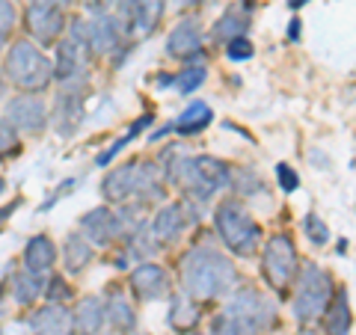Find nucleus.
I'll list each match as a JSON object with an SVG mask.
<instances>
[{
	"label": "nucleus",
	"mask_w": 356,
	"mask_h": 335,
	"mask_svg": "<svg viewBox=\"0 0 356 335\" xmlns=\"http://www.w3.org/2000/svg\"><path fill=\"white\" fill-rule=\"evenodd\" d=\"M104 320H110L119 332H131L134 323H137V318H134V309L131 303L125 300V294L113 291L107 297V306H104Z\"/></svg>",
	"instance_id": "nucleus-23"
},
{
	"label": "nucleus",
	"mask_w": 356,
	"mask_h": 335,
	"mask_svg": "<svg viewBox=\"0 0 356 335\" xmlns=\"http://www.w3.org/2000/svg\"><path fill=\"white\" fill-rule=\"evenodd\" d=\"M18 149V133L6 119H0V158Z\"/></svg>",
	"instance_id": "nucleus-34"
},
{
	"label": "nucleus",
	"mask_w": 356,
	"mask_h": 335,
	"mask_svg": "<svg viewBox=\"0 0 356 335\" xmlns=\"http://www.w3.org/2000/svg\"><path fill=\"white\" fill-rule=\"evenodd\" d=\"M54 261H57V247H54V240L51 238H44V234H36L30 243H27V250H24V264H27V270L30 273H48Z\"/></svg>",
	"instance_id": "nucleus-17"
},
{
	"label": "nucleus",
	"mask_w": 356,
	"mask_h": 335,
	"mask_svg": "<svg viewBox=\"0 0 356 335\" xmlns=\"http://www.w3.org/2000/svg\"><path fill=\"white\" fill-rule=\"evenodd\" d=\"M44 3H54V6H65V3H72V0H44Z\"/></svg>",
	"instance_id": "nucleus-42"
},
{
	"label": "nucleus",
	"mask_w": 356,
	"mask_h": 335,
	"mask_svg": "<svg viewBox=\"0 0 356 335\" xmlns=\"http://www.w3.org/2000/svg\"><path fill=\"white\" fill-rule=\"evenodd\" d=\"M332 279L324 267L318 264H306L300 270V279H297V297H294V318L300 323H309L321 318V311L327 309L330 297H332Z\"/></svg>",
	"instance_id": "nucleus-5"
},
{
	"label": "nucleus",
	"mask_w": 356,
	"mask_h": 335,
	"mask_svg": "<svg viewBox=\"0 0 356 335\" xmlns=\"http://www.w3.org/2000/svg\"><path fill=\"white\" fill-rule=\"evenodd\" d=\"M44 291V282H42V276L36 273H15L13 276V297H15V303L21 306H30V303H36V297Z\"/></svg>",
	"instance_id": "nucleus-26"
},
{
	"label": "nucleus",
	"mask_w": 356,
	"mask_h": 335,
	"mask_svg": "<svg viewBox=\"0 0 356 335\" xmlns=\"http://www.w3.org/2000/svg\"><path fill=\"white\" fill-rule=\"evenodd\" d=\"M250 27V21H247V15L241 13V9H226V15H222L220 21H217V27H214V36L220 39V42H232V39H238V36H243V30Z\"/></svg>",
	"instance_id": "nucleus-28"
},
{
	"label": "nucleus",
	"mask_w": 356,
	"mask_h": 335,
	"mask_svg": "<svg viewBox=\"0 0 356 335\" xmlns=\"http://www.w3.org/2000/svg\"><path fill=\"white\" fill-rule=\"evenodd\" d=\"M30 327L36 335H69L72 332V315L63 306L51 303L30 315Z\"/></svg>",
	"instance_id": "nucleus-16"
},
{
	"label": "nucleus",
	"mask_w": 356,
	"mask_h": 335,
	"mask_svg": "<svg viewBox=\"0 0 356 335\" xmlns=\"http://www.w3.org/2000/svg\"><path fill=\"white\" fill-rule=\"evenodd\" d=\"M324 311H327V318H324L327 335H348L350 332V306H348V294L344 291H332Z\"/></svg>",
	"instance_id": "nucleus-20"
},
{
	"label": "nucleus",
	"mask_w": 356,
	"mask_h": 335,
	"mask_svg": "<svg viewBox=\"0 0 356 335\" xmlns=\"http://www.w3.org/2000/svg\"><path fill=\"white\" fill-rule=\"evenodd\" d=\"M170 178L184 187V193H191L196 202H211L214 193H220L222 187L229 184V166L217 161V158H175L172 161V170H170Z\"/></svg>",
	"instance_id": "nucleus-2"
},
{
	"label": "nucleus",
	"mask_w": 356,
	"mask_h": 335,
	"mask_svg": "<svg viewBox=\"0 0 356 335\" xmlns=\"http://www.w3.org/2000/svg\"><path fill=\"white\" fill-rule=\"evenodd\" d=\"M214 226H217L220 240L235 255H241V259H250V255L259 250L261 226L252 220V214L243 208V202H238V199H226V202L217 208Z\"/></svg>",
	"instance_id": "nucleus-3"
},
{
	"label": "nucleus",
	"mask_w": 356,
	"mask_h": 335,
	"mask_svg": "<svg viewBox=\"0 0 356 335\" xmlns=\"http://www.w3.org/2000/svg\"><path fill=\"white\" fill-rule=\"evenodd\" d=\"M83 122V101L77 92H63L57 95V104H54V131L60 137H74L77 128Z\"/></svg>",
	"instance_id": "nucleus-13"
},
{
	"label": "nucleus",
	"mask_w": 356,
	"mask_h": 335,
	"mask_svg": "<svg viewBox=\"0 0 356 335\" xmlns=\"http://www.w3.org/2000/svg\"><path fill=\"white\" fill-rule=\"evenodd\" d=\"M161 15H163V0H122L119 24L128 33L134 27H140V33H152Z\"/></svg>",
	"instance_id": "nucleus-10"
},
{
	"label": "nucleus",
	"mask_w": 356,
	"mask_h": 335,
	"mask_svg": "<svg viewBox=\"0 0 356 335\" xmlns=\"http://www.w3.org/2000/svg\"><path fill=\"white\" fill-rule=\"evenodd\" d=\"M131 285H134V294H137L140 300L152 303V300L166 297V291H170V276H166V270L161 264L146 261L131 273Z\"/></svg>",
	"instance_id": "nucleus-12"
},
{
	"label": "nucleus",
	"mask_w": 356,
	"mask_h": 335,
	"mask_svg": "<svg viewBox=\"0 0 356 335\" xmlns=\"http://www.w3.org/2000/svg\"><path fill=\"white\" fill-rule=\"evenodd\" d=\"M226 54H229V60H235V63L250 60V57H252V42H250L247 36L232 39V42H226Z\"/></svg>",
	"instance_id": "nucleus-33"
},
{
	"label": "nucleus",
	"mask_w": 356,
	"mask_h": 335,
	"mask_svg": "<svg viewBox=\"0 0 356 335\" xmlns=\"http://www.w3.org/2000/svg\"><path fill=\"white\" fill-rule=\"evenodd\" d=\"M15 24V6L13 0H0V33H9Z\"/></svg>",
	"instance_id": "nucleus-36"
},
{
	"label": "nucleus",
	"mask_w": 356,
	"mask_h": 335,
	"mask_svg": "<svg viewBox=\"0 0 356 335\" xmlns=\"http://www.w3.org/2000/svg\"><path fill=\"white\" fill-rule=\"evenodd\" d=\"M181 229H184V208L181 205H166L161 214L152 220V238H158L163 243L178 238Z\"/></svg>",
	"instance_id": "nucleus-22"
},
{
	"label": "nucleus",
	"mask_w": 356,
	"mask_h": 335,
	"mask_svg": "<svg viewBox=\"0 0 356 335\" xmlns=\"http://www.w3.org/2000/svg\"><path fill=\"white\" fill-rule=\"evenodd\" d=\"M6 77L15 86L27 89V92H42V89L51 83V77H54V65L36 48V44L27 42V39H21V42H15L13 48H9Z\"/></svg>",
	"instance_id": "nucleus-4"
},
{
	"label": "nucleus",
	"mask_w": 356,
	"mask_h": 335,
	"mask_svg": "<svg viewBox=\"0 0 356 335\" xmlns=\"http://www.w3.org/2000/svg\"><path fill=\"white\" fill-rule=\"evenodd\" d=\"M166 54L181 60H193L202 54V33H199L196 21H181L170 36H166Z\"/></svg>",
	"instance_id": "nucleus-14"
},
{
	"label": "nucleus",
	"mask_w": 356,
	"mask_h": 335,
	"mask_svg": "<svg viewBox=\"0 0 356 335\" xmlns=\"http://www.w3.org/2000/svg\"><path fill=\"white\" fill-rule=\"evenodd\" d=\"M137 184H140V161H134V163H125V166H119V170L110 172L104 178L102 190L110 202H125V199H131L137 193Z\"/></svg>",
	"instance_id": "nucleus-15"
},
{
	"label": "nucleus",
	"mask_w": 356,
	"mask_h": 335,
	"mask_svg": "<svg viewBox=\"0 0 356 335\" xmlns=\"http://www.w3.org/2000/svg\"><path fill=\"white\" fill-rule=\"evenodd\" d=\"M211 335H259V323L232 315V311H222V315L211 320Z\"/></svg>",
	"instance_id": "nucleus-25"
},
{
	"label": "nucleus",
	"mask_w": 356,
	"mask_h": 335,
	"mask_svg": "<svg viewBox=\"0 0 356 335\" xmlns=\"http://www.w3.org/2000/svg\"><path fill=\"white\" fill-rule=\"evenodd\" d=\"M303 231H306V238L312 240V243H324L330 240V229H327V222L321 220V217H315V214H309L306 220H303Z\"/></svg>",
	"instance_id": "nucleus-32"
},
{
	"label": "nucleus",
	"mask_w": 356,
	"mask_h": 335,
	"mask_svg": "<svg viewBox=\"0 0 356 335\" xmlns=\"http://www.w3.org/2000/svg\"><path fill=\"white\" fill-rule=\"evenodd\" d=\"M3 44H6V33H0V48H3Z\"/></svg>",
	"instance_id": "nucleus-43"
},
{
	"label": "nucleus",
	"mask_w": 356,
	"mask_h": 335,
	"mask_svg": "<svg viewBox=\"0 0 356 335\" xmlns=\"http://www.w3.org/2000/svg\"><path fill=\"white\" fill-rule=\"evenodd\" d=\"M288 27H291V30H288V36H291V39H300V21H291Z\"/></svg>",
	"instance_id": "nucleus-40"
},
{
	"label": "nucleus",
	"mask_w": 356,
	"mask_h": 335,
	"mask_svg": "<svg viewBox=\"0 0 356 335\" xmlns=\"http://www.w3.org/2000/svg\"><path fill=\"white\" fill-rule=\"evenodd\" d=\"M196 320H199V311L196 306L191 303L187 297H172V303H170V327L178 329V332H187V329H193L196 327Z\"/></svg>",
	"instance_id": "nucleus-27"
},
{
	"label": "nucleus",
	"mask_w": 356,
	"mask_h": 335,
	"mask_svg": "<svg viewBox=\"0 0 356 335\" xmlns=\"http://www.w3.org/2000/svg\"><path fill=\"white\" fill-rule=\"evenodd\" d=\"M3 190H6V181H3V178H0V193H3Z\"/></svg>",
	"instance_id": "nucleus-44"
},
{
	"label": "nucleus",
	"mask_w": 356,
	"mask_h": 335,
	"mask_svg": "<svg viewBox=\"0 0 356 335\" xmlns=\"http://www.w3.org/2000/svg\"><path fill=\"white\" fill-rule=\"evenodd\" d=\"M72 327H77L81 335H98L104 327V303L98 297H83L77 306V315L72 320Z\"/></svg>",
	"instance_id": "nucleus-19"
},
{
	"label": "nucleus",
	"mask_w": 356,
	"mask_h": 335,
	"mask_svg": "<svg viewBox=\"0 0 356 335\" xmlns=\"http://www.w3.org/2000/svg\"><path fill=\"white\" fill-rule=\"evenodd\" d=\"M187 3H196V0H187Z\"/></svg>",
	"instance_id": "nucleus-45"
},
{
	"label": "nucleus",
	"mask_w": 356,
	"mask_h": 335,
	"mask_svg": "<svg viewBox=\"0 0 356 335\" xmlns=\"http://www.w3.org/2000/svg\"><path fill=\"white\" fill-rule=\"evenodd\" d=\"M303 3H306V0H288V6H291V9H300Z\"/></svg>",
	"instance_id": "nucleus-41"
},
{
	"label": "nucleus",
	"mask_w": 356,
	"mask_h": 335,
	"mask_svg": "<svg viewBox=\"0 0 356 335\" xmlns=\"http://www.w3.org/2000/svg\"><path fill=\"white\" fill-rule=\"evenodd\" d=\"M69 294H72V288L65 285L60 276H54V279H51V291H48V297L54 300V303H57V300H69Z\"/></svg>",
	"instance_id": "nucleus-37"
},
{
	"label": "nucleus",
	"mask_w": 356,
	"mask_h": 335,
	"mask_svg": "<svg viewBox=\"0 0 356 335\" xmlns=\"http://www.w3.org/2000/svg\"><path fill=\"white\" fill-rule=\"evenodd\" d=\"M63 24H65V18L60 13V6L44 3V0H33L27 6V30H30V36H36V42L42 44L57 42L63 33Z\"/></svg>",
	"instance_id": "nucleus-9"
},
{
	"label": "nucleus",
	"mask_w": 356,
	"mask_h": 335,
	"mask_svg": "<svg viewBox=\"0 0 356 335\" xmlns=\"http://www.w3.org/2000/svg\"><path fill=\"white\" fill-rule=\"evenodd\" d=\"M83 3H86V9H89V13L102 15V13H104V9H107L110 3H113V0H83Z\"/></svg>",
	"instance_id": "nucleus-38"
},
{
	"label": "nucleus",
	"mask_w": 356,
	"mask_h": 335,
	"mask_svg": "<svg viewBox=\"0 0 356 335\" xmlns=\"http://www.w3.org/2000/svg\"><path fill=\"white\" fill-rule=\"evenodd\" d=\"M15 208H18V202H13V205H6L3 211H0V226H3V222L9 220V214H13V211H15Z\"/></svg>",
	"instance_id": "nucleus-39"
},
{
	"label": "nucleus",
	"mask_w": 356,
	"mask_h": 335,
	"mask_svg": "<svg viewBox=\"0 0 356 335\" xmlns=\"http://www.w3.org/2000/svg\"><path fill=\"white\" fill-rule=\"evenodd\" d=\"M229 184L235 187V193H243V196H250V193H255V190L264 187L261 178L255 172H250V170H235V178H229Z\"/></svg>",
	"instance_id": "nucleus-31"
},
{
	"label": "nucleus",
	"mask_w": 356,
	"mask_h": 335,
	"mask_svg": "<svg viewBox=\"0 0 356 335\" xmlns=\"http://www.w3.org/2000/svg\"><path fill=\"white\" fill-rule=\"evenodd\" d=\"M86 24V48H92L95 54H110L122 44V24L113 15H95L92 21H83Z\"/></svg>",
	"instance_id": "nucleus-11"
},
{
	"label": "nucleus",
	"mask_w": 356,
	"mask_h": 335,
	"mask_svg": "<svg viewBox=\"0 0 356 335\" xmlns=\"http://www.w3.org/2000/svg\"><path fill=\"white\" fill-rule=\"evenodd\" d=\"M211 119H214L211 107H208L205 101H193L181 116L175 119L172 128H175L178 133H199V131H205V128L211 125Z\"/></svg>",
	"instance_id": "nucleus-24"
},
{
	"label": "nucleus",
	"mask_w": 356,
	"mask_h": 335,
	"mask_svg": "<svg viewBox=\"0 0 356 335\" xmlns=\"http://www.w3.org/2000/svg\"><path fill=\"white\" fill-rule=\"evenodd\" d=\"M6 122L15 131L42 133L44 125H48V107H44V101H42V98H36V95L13 98V101L6 104Z\"/></svg>",
	"instance_id": "nucleus-7"
},
{
	"label": "nucleus",
	"mask_w": 356,
	"mask_h": 335,
	"mask_svg": "<svg viewBox=\"0 0 356 335\" xmlns=\"http://www.w3.org/2000/svg\"><path fill=\"white\" fill-rule=\"evenodd\" d=\"M181 282L187 297L214 300L232 294L238 285V270L226 255L214 247H193L181 261Z\"/></svg>",
	"instance_id": "nucleus-1"
},
{
	"label": "nucleus",
	"mask_w": 356,
	"mask_h": 335,
	"mask_svg": "<svg viewBox=\"0 0 356 335\" xmlns=\"http://www.w3.org/2000/svg\"><path fill=\"white\" fill-rule=\"evenodd\" d=\"M81 231L89 243H95V247H110V243L125 234V222H122L113 211L92 208L86 217H81Z\"/></svg>",
	"instance_id": "nucleus-8"
},
{
	"label": "nucleus",
	"mask_w": 356,
	"mask_h": 335,
	"mask_svg": "<svg viewBox=\"0 0 356 335\" xmlns=\"http://www.w3.org/2000/svg\"><path fill=\"white\" fill-rule=\"evenodd\" d=\"M83 69V48L81 44H74L72 39H63L60 48H57V65H54V77H57L60 83H69L74 81L77 74Z\"/></svg>",
	"instance_id": "nucleus-18"
},
{
	"label": "nucleus",
	"mask_w": 356,
	"mask_h": 335,
	"mask_svg": "<svg viewBox=\"0 0 356 335\" xmlns=\"http://www.w3.org/2000/svg\"><path fill=\"white\" fill-rule=\"evenodd\" d=\"M264 276L276 291H285L288 285L294 282L297 276V250H294V240L288 234H273L264 247Z\"/></svg>",
	"instance_id": "nucleus-6"
},
{
	"label": "nucleus",
	"mask_w": 356,
	"mask_h": 335,
	"mask_svg": "<svg viewBox=\"0 0 356 335\" xmlns=\"http://www.w3.org/2000/svg\"><path fill=\"white\" fill-rule=\"evenodd\" d=\"M149 122H152V116H143V119L137 122V125H134V128H131V131L125 133V137H119V140H116V142H113V146H110L107 152H102V154H98V158H95V163H98V166H107V163H110V161H113V158H116V154H119L122 149H125V146H128V142H131L134 137H137V133H140L143 128H146V125H149Z\"/></svg>",
	"instance_id": "nucleus-29"
},
{
	"label": "nucleus",
	"mask_w": 356,
	"mask_h": 335,
	"mask_svg": "<svg viewBox=\"0 0 356 335\" xmlns=\"http://www.w3.org/2000/svg\"><path fill=\"white\" fill-rule=\"evenodd\" d=\"M276 178H280V187L285 190V193H294V190L300 187V178H297V172H294L288 163L276 166Z\"/></svg>",
	"instance_id": "nucleus-35"
},
{
	"label": "nucleus",
	"mask_w": 356,
	"mask_h": 335,
	"mask_svg": "<svg viewBox=\"0 0 356 335\" xmlns=\"http://www.w3.org/2000/svg\"><path fill=\"white\" fill-rule=\"evenodd\" d=\"M205 69H202V65H193V69H184L181 74H178L175 77V89H178V92H181V95H187V92H193V89L196 86H202L205 83Z\"/></svg>",
	"instance_id": "nucleus-30"
},
{
	"label": "nucleus",
	"mask_w": 356,
	"mask_h": 335,
	"mask_svg": "<svg viewBox=\"0 0 356 335\" xmlns=\"http://www.w3.org/2000/svg\"><path fill=\"white\" fill-rule=\"evenodd\" d=\"M92 243H89L83 234H69L63 243V264L69 273H81L83 267L92 261Z\"/></svg>",
	"instance_id": "nucleus-21"
}]
</instances>
